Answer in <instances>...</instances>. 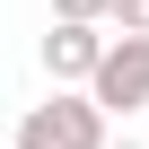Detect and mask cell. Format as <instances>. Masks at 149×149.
Here are the masks:
<instances>
[{
  "label": "cell",
  "mask_w": 149,
  "mask_h": 149,
  "mask_svg": "<svg viewBox=\"0 0 149 149\" xmlns=\"http://www.w3.org/2000/svg\"><path fill=\"white\" fill-rule=\"evenodd\" d=\"M18 149H105V105L88 88H53L18 114Z\"/></svg>",
  "instance_id": "1"
},
{
  "label": "cell",
  "mask_w": 149,
  "mask_h": 149,
  "mask_svg": "<svg viewBox=\"0 0 149 149\" xmlns=\"http://www.w3.org/2000/svg\"><path fill=\"white\" fill-rule=\"evenodd\" d=\"M88 97H97L105 114H140V105H149V35H114V44H105Z\"/></svg>",
  "instance_id": "2"
},
{
  "label": "cell",
  "mask_w": 149,
  "mask_h": 149,
  "mask_svg": "<svg viewBox=\"0 0 149 149\" xmlns=\"http://www.w3.org/2000/svg\"><path fill=\"white\" fill-rule=\"evenodd\" d=\"M105 26L97 18H53V35H44V70H53V88H88L97 79V61H105Z\"/></svg>",
  "instance_id": "3"
},
{
  "label": "cell",
  "mask_w": 149,
  "mask_h": 149,
  "mask_svg": "<svg viewBox=\"0 0 149 149\" xmlns=\"http://www.w3.org/2000/svg\"><path fill=\"white\" fill-rule=\"evenodd\" d=\"M53 18H97V26H114V0H53Z\"/></svg>",
  "instance_id": "4"
},
{
  "label": "cell",
  "mask_w": 149,
  "mask_h": 149,
  "mask_svg": "<svg viewBox=\"0 0 149 149\" xmlns=\"http://www.w3.org/2000/svg\"><path fill=\"white\" fill-rule=\"evenodd\" d=\"M114 35H149V0H114Z\"/></svg>",
  "instance_id": "5"
},
{
  "label": "cell",
  "mask_w": 149,
  "mask_h": 149,
  "mask_svg": "<svg viewBox=\"0 0 149 149\" xmlns=\"http://www.w3.org/2000/svg\"><path fill=\"white\" fill-rule=\"evenodd\" d=\"M105 149H140V140H105Z\"/></svg>",
  "instance_id": "6"
},
{
  "label": "cell",
  "mask_w": 149,
  "mask_h": 149,
  "mask_svg": "<svg viewBox=\"0 0 149 149\" xmlns=\"http://www.w3.org/2000/svg\"><path fill=\"white\" fill-rule=\"evenodd\" d=\"M9 149H18V140H9Z\"/></svg>",
  "instance_id": "7"
}]
</instances>
